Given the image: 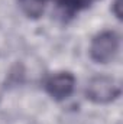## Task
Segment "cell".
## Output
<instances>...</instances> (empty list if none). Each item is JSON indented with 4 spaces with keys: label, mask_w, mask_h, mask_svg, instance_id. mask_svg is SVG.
Returning <instances> with one entry per match:
<instances>
[{
    "label": "cell",
    "mask_w": 123,
    "mask_h": 124,
    "mask_svg": "<svg viewBox=\"0 0 123 124\" xmlns=\"http://www.w3.org/2000/svg\"><path fill=\"white\" fill-rule=\"evenodd\" d=\"M86 95L96 104H107L120 95V85L112 77L97 75L90 79L86 88Z\"/></svg>",
    "instance_id": "obj_1"
},
{
    "label": "cell",
    "mask_w": 123,
    "mask_h": 124,
    "mask_svg": "<svg viewBox=\"0 0 123 124\" xmlns=\"http://www.w3.org/2000/svg\"><path fill=\"white\" fill-rule=\"evenodd\" d=\"M119 51V36L112 31H104L94 36L90 45V56L98 63L110 62Z\"/></svg>",
    "instance_id": "obj_2"
},
{
    "label": "cell",
    "mask_w": 123,
    "mask_h": 124,
    "mask_svg": "<svg viewBox=\"0 0 123 124\" xmlns=\"http://www.w3.org/2000/svg\"><path fill=\"white\" fill-rule=\"evenodd\" d=\"M75 87V78L70 72H58L49 77L45 82V90L52 98L62 101L68 98Z\"/></svg>",
    "instance_id": "obj_3"
},
{
    "label": "cell",
    "mask_w": 123,
    "mask_h": 124,
    "mask_svg": "<svg viewBox=\"0 0 123 124\" xmlns=\"http://www.w3.org/2000/svg\"><path fill=\"white\" fill-rule=\"evenodd\" d=\"M23 12L29 17H39L44 12L45 0H19Z\"/></svg>",
    "instance_id": "obj_4"
},
{
    "label": "cell",
    "mask_w": 123,
    "mask_h": 124,
    "mask_svg": "<svg viewBox=\"0 0 123 124\" xmlns=\"http://www.w3.org/2000/svg\"><path fill=\"white\" fill-rule=\"evenodd\" d=\"M91 1L93 0H61L60 6L64 9V13H67V15L71 16V15L80 12L81 9L90 6Z\"/></svg>",
    "instance_id": "obj_5"
},
{
    "label": "cell",
    "mask_w": 123,
    "mask_h": 124,
    "mask_svg": "<svg viewBox=\"0 0 123 124\" xmlns=\"http://www.w3.org/2000/svg\"><path fill=\"white\" fill-rule=\"evenodd\" d=\"M122 3V0H114V3H113V12H114V15H116V17L117 19H120L122 17V12H120V4Z\"/></svg>",
    "instance_id": "obj_6"
},
{
    "label": "cell",
    "mask_w": 123,
    "mask_h": 124,
    "mask_svg": "<svg viewBox=\"0 0 123 124\" xmlns=\"http://www.w3.org/2000/svg\"><path fill=\"white\" fill-rule=\"evenodd\" d=\"M55 1H58V3H60V1H61V0H55Z\"/></svg>",
    "instance_id": "obj_7"
}]
</instances>
